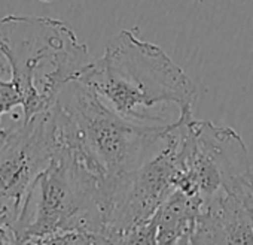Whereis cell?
Returning <instances> with one entry per match:
<instances>
[{
	"label": "cell",
	"mask_w": 253,
	"mask_h": 245,
	"mask_svg": "<svg viewBox=\"0 0 253 245\" xmlns=\"http://www.w3.org/2000/svg\"><path fill=\"white\" fill-rule=\"evenodd\" d=\"M179 177L176 188L200 199L232 185L253 168L241 136L231 127L182 114L174 124Z\"/></svg>",
	"instance_id": "5b68a950"
},
{
	"label": "cell",
	"mask_w": 253,
	"mask_h": 245,
	"mask_svg": "<svg viewBox=\"0 0 253 245\" xmlns=\"http://www.w3.org/2000/svg\"><path fill=\"white\" fill-rule=\"evenodd\" d=\"M189 244H253V230L243 202L219 190L200 203Z\"/></svg>",
	"instance_id": "52a82bcc"
},
{
	"label": "cell",
	"mask_w": 253,
	"mask_h": 245,
	"mask_svg": "<svg viewBox=\"0 0 253 245\" xmlns=\"http://www.w3.org/2000/svg\"><path fill=\"white\" fill-rule=\"evenodd\" d=\"M55 150L51 108L11 130L0 129V217L17 223L26 194Z\"/></svg>",
	"instance_id": "8992f818"
},
{
	"label": "cell",
	"mask_w": 253,
	"mask_h": 245,
	"mask_svg": "<svg viewBox=\"0 0 253 245\" xmlns=\"http://www.w3.org/2000/svg\"><path fill=\"white\" fill-rule=\"evenodd\" d=\"M201 200L180 188H174L148 223L154 242L189 244Z\"/></svg>",
	"instance_id": "ba28073f"
},
{
	"label": "cell",
	"mask_w": 253,
	"mask_h": 245,
	"mask_svg": "<svg viewBox=\"0 0 253 245\" xmlns=\"http://www.w3.org/2000/svg\"><path fill=\"white\" fill-rule=\"evenodd\" d=\"M109 109L121 118L148 127L173 124L171 108L192 112L195 84L167 53L133 32L122 30L76 75Z\"/></svg>",
	"instance_id": "6da1fadb"
},
{
	"label": "cell",
	"mask_w": 253,
	"mask_h": 245,
	"mask_svg": "<svg viewBox=\"0 0 253 245\" xmlns=\"http://www.w3.org/2000/svg\"><path fill=\"white\" fill-rule=\"evenodd\" d=\"M51 115L55 147L95 178L103 191L154 157L171 126L148 127L126 121L78 79L60 88Z\"/></svg>",
	"instance_id": "7a4b0ae2"
},
{
	"label": "cell",
	"mask_w": 253,
	"mask_h": 245,
	"mask_svg": "<svg viewBox=\"0 0 253 245\" xmlns=\"http://www.w3.org/2000/svg\"><path fill=\"white\" fill-rule=\"evenodd\" d=\"M232 193H235L238 196V199L243 202L249 220H250V226L253 230V169L249 171L244 177H241L229 190Z\"/></svg>",
	"instance_id": "9c48e42d"
},
{
	"label": "cell",
	"mask_w": 253,
	"mask_h": 245,
	"mask_svg": "<svg viewBox=\"0 0 253 245\" xmlns=\"http://www.w3.org/2000/svg\"><path fill=\"white\" fill-rule=\"evenodd\" d=\"M101 184L55 147L15 223L18 244H106Z\"/></svg>",
	"instance_id": "277c9868"
},
{
	"label": "cell",
	"mask_w": 253,
	"mask_h": 245,
	"mask_svg": "<svg viewBox=\"0 0 253 245\" xmlns=\"http://www.w3.org/2000/svg\"><path fill=\"white\" fill-rule=\"evenodd\" d=\"M0 61L21 97L24 121L48 111L91 59L73 30L52 18H0Z\"/></svg>",
	"instance_id": "3957f363"
}]
</instances>
